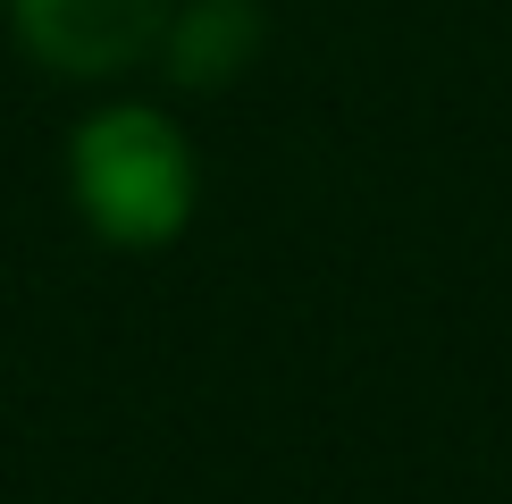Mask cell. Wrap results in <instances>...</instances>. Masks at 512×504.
I'll list each match as a JSON object with an SVG mask.
<instances>
[{
  "label": "cell",
  "mask_w": 512,
  "mask_h": 504,
  "mask_svg": "<svg viewBox=\"0 0 512 504\" xmlns=\"http://www.w3.org/2000/svg\"><path fill=\"white\" fill-rule=\"evenodd\" d=\"M68 177H76V210L93 219V236H110L126 252H160L194 219V152L143 101H118V110L76 126Z\"/></svg>",
  "instance_id": "6da1fadb"
},
{
  "label": "cell",
  "mask_w": 512,
  "mask_h": 504,
  "mask_svg": "<svg viewBox=\"0 0 512 504\" xmlns=\"http://www.w3.org/2000/svg\"><path fill=\"white\" fill-rule=\"evenodd\" d=\"M252 51H261V9L252 0H194L185 17H168V68H177V84H227Z\"/></svg>",
  "instance_id": "3957f363"
},
{
  "label": "cell",
  "mask_w": 512,
  "mask_h": 504,
  "mask_svg": "<svg viewBox=\"0 0 512 504\" xmlns=\"http://www.w3.org/2000/svg\"><path fill=\"white\" fill-rule=\"evenodd\" d=\"M17 42L59 76H118L168 42L177 0H9Z\"/></svg>",
  "instance_id": "7a4b0ae2"
}]
</instances>
